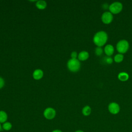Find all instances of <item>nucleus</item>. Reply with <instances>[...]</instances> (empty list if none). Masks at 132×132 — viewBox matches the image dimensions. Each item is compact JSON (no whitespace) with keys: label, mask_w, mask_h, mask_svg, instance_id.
Masks as SVG:
<instances>
[{"label":"nucleus","mask_w":132,"mask_h":132,"mask_svg":"<svg viewBox=\"0 0 132 132\" xmlns=\"http://www.w3.org/2000/svg\"><path fill=\"white\" fill-rule=\"evenodd\" d=\"M12 124L9 122H6L2 125V128L3 130L6 131H9L12 128Z\"/></svg>","instance_id":"obj_15"},{"label":"nucleus","mask_w":132,"mask_h":132,"mask_svg":"<svg viewBox=\"0 0 132 132\" xmlns=\"http://www.w3.org/2000/svg\"><path fill=\"white\" fill-rule=\"evenodd\" d=\"M43 72L40 69H37L33 73V77L37 80L41 79L43 77Z\"/></svg>","instance_id":"obj_9"},{"label":"nucleus","mask_w":132,"mask_h":132,"mask_svg":"<svg viewBox=\"0 0 132 132\" xmlns=\"http://www.w3.org/2000/svg\"><path fill=\"white\" fill-rule=\"evenodd\" d=\"M118 77L119 80L122 81H124L128 80L129 78V75L126 72H121L119 74Z\"/></svg>","instance_id":"obj_12"},{"label":"nucleus","mask_w":132,"mask_h":132,"mask_svg":"<svg viewBox=\"0 0 132 132\" xmlns=\"http://www.w3.org/2000/svg\"><path fill=\"white\" fill-rule=\"evenodd\" d=\"M107 39V33L104 31H100L94 35L93 41L96 45L98 47H101L106 43Z\"/></svg>","instance_id":"obj_1"},{"label":"nucleus","mask_w":132,"mask_h":132,"mask_svg":"<svg viewBox=\"0 0 132 132\" xmlns=\"http://www.w3.org/2000/svg\"><path fill=\"white\" fill-rule=\"evenodd\" d=\"M77 56V54L76 52H73L71 55V56L72 59H76Z\"/></svg>","instance_id":"obj_19"},{"label":"nucleus","mask_w":132,"mask_h":132,"mask_svg":"<svg viewBox=\"0 0 132 132\" xmlns=\"http://www.w3.org/2000/svg\"><path fill=\"white\" fill-rule=\"evenodd\" d=\"M68 69L72 72H75L78 71L80 68V63L77 59H70L67 63Z\"/></svg>","instance_id":"obj_3"},{"label":"nucleus","mask_w":132,"mask_h":132,"mask_svg":"<svg viewBox=\"0 0 132 132\" xmlns=\"http://www.w3.org/2000/svg\"><path fill=\"white\" fill-rule=\"evenodd\" d=\"M89 53L86 51H82L78 54V59L81 61H84L87 60L89 58Z\"/></svg>","instance_id":"obj_10"},{"label":"nucleus","mask_w":132,"mask_h":132,"mask_svg":"<svg viewBox=\"0 0 132 132\" xmlns=\"http://www.w3.org/2000/svg\"><path fill=\"white\" fill-rule=\"evenodd\" d=\"M8 118L7 114L4 111H0V123H4L7 122Z\"/></svg>","instance_id":"obj_11"},{"label":"nucleus","mask_w":132,"mask_h":132,"mask_svg":"<svg viewBox=\"0 0 132 132\" xmlns=\"http://www.w3.org/2000/svg\"><path fill=\"white\" fill-rule=\"evenodd\" d=\"M75 132H84V131H82V130H77L75 131Z\"/></svg>","instance_id":"obj_23"},{"label":"nucleus","mask_w":132,"mask_h":132,"mask_svg":"<svg viewBox=\"0 0 132 132\" xmlns=\"http://www.w3.org/2000/svg\"><path fill=\"white\" fill-rule=\"evenodd\" d=\"M91 112V109L90 106H86L82 109V113L85 116H88L90 114Z\"/></svg>","instance_id":"obj_14"},{"label":"nucleus","mask_w":132,"mask_h":132,"mask_svg":"<svg viewBox=\"0 0 132 132\" xmlns=\"http://www.w3.org/2000/svg\"><path fill=\"white\" fill-rule=\"evenodd\" d=\"M123 59H124V56L123 54H118L116 55L114 57V60L115 61V62L117 63H120L122 62Z\"/></svg>","instance_id":"obj_16"},{"label":"nucleus","mask_w":132,"mask_h":132,"mask_svg":"<svg viewBox=\"0 0 132 132\" xmlns=\"http://www.w3.org/2000/svg\"><path fill=\"white\" fill-rule=\"evenodd\" d=\"M44 117L47 120H52L54 119L56 116V111L54 109L48 107L45 109L43 112Z\"/></svg>","instance_id":"obj_5"},{"label":"nucleus","mask_w":132,"mask_h":132,"mask_svg":"<svg viewBox=\"0 0 132 132\" xmlns=\"http://www.w3.org/2000/svg\"><path fill=\"white\" fill-rule=\"evenodd\" d=\"M101 19L102 22L106 24L110 23L113 20L112 14L109 11H106L103 13L102 15Z\"/></svg>","instance_id":"obj_6"},{"label":"nucleus","mask_w":132,"mask_h":132,"mask_svg":"<svg viewBox=\"0 0 132 132\" xmlns=\"http://www.w3.org/2000/svg\"><path fill=\"white\" fill-rule=\"evenodd\" d=\"M103 49L101 47H98L97 46L95 48V54L97 56H101L103 54Z\"/></svg>","instance_id":"obj_17"},{"label":"nucleus","mask_w":132,"mask_h":132,"mask_svg":"<svg viewBox=\"0 0 132 132\" xmlns=\"http://www.w3.org/2000/svg\"><path fill=\"white\" fill-rule=\"evenodd\" d=\"M3 128H2V125H1V124L0 123V131H1L2 130Z\"/></svg>","instance_id":"obj_22"},{"label":"nucleus","mask_w":132,"mask_h":132,"mask_svg":"<svg viewBox=\"0 0 132 132\" xmlns=\"http://www.w3.org/2000/svg\"><path fill=\"white\" fill-rule=\"evenodd\" d=\"M36 5L39 9H44L46 7V3L44 1H38L37 2Z\"/></svg>","instance_id":"obj_13"},{"label":"nucleus","mask_w":132,"mask_h":132,"mask_svg":"<svg viewBox=\"0 0 132 132\" xmlns=\"http://www.w3.org/2000/svg\"><path fill=\"white\" fill-rule=\"evenodd\" d=\"M116 47L120 54H124L129 48V43L126 40H121L117 43Z\"/></svg>","instance_id":"obj_2"},{"label":"nucleus","mask_w":132,"mask_h":132,"mask_svg":"<svg viewBox=\"0 0 132 132\" xmlns=\"http://www.w3.org/2000/svg\"><path fill=\"white\" fill-rule=\"evenodd\" d=\"M122 8L123 5L122 3L119 2H114L109 6V9L112 14H118L120 13L122 11Z\"/></svg>","instance_id":"obj_4"},{"label":"nucleus","mask_w":132,"mask_h":132,"mask_svg":"<svg viewBox=\"0 0 132 132\" xmlns=\"http://www.w3.org/2000/svg\"><path fill=\"white\" fill-rule=\"evenodd\" d=\"M52 132H62V131L60 129H55L53 130Z\"/></svg>","instance_id":"obj_21"},{"label":"nucleus","mask_w":132,"mask_h":132,"mask_svg":"<svg viewBox=\"0 0 132 132\" xmlns=\"http://www.w3.org/2000/svg\"><path fill=\"white\" fill-rule=\"evenodd\" d=\"M4 85V79L0 77V89L2 88Z\"/></svg>","instance_id":"obj_20"},{"label":"nucleus","mask_w":132,"mask_h":132,"mask_svg":"<svg viewBox=\"0 0 132 132\" xmlns=\"http://www.w3.org/2000/svg\"><path fill=\"white\" fill-rule=\"evenodd\" d=\"M120 106L119 104L115 102L110 103L108 105V110L109 112L113 114H116L119 113L120 111Z\"/></svg>","instance_id":"obj_7"},{"label":"nucleus","mask_w":132,"mask_h":132,"mask_svg":"<svg viewBox=\"0 0 132 132\" xmlns=\"http://www.w3.org/2000/svg\"><path fill=\"white\" fill-rule=\"evenodd\" d=\"M104 61L107 63V64H111L113 62V59H112V58H111L110 57L108 56V57H106L104 58Z\"/></svg>","instance_id":"obj_18"},{"label":"nucleus","mask_w":132,"mask_h":132,"mask_svg":"<svg viewBox=\"0 0 132 132\" xmlns=\"http://www.w3.org/2000/svg\"><path fill=\"white\" fill-rule=\"evenodd\" d=\"M104 52L108 56H111L114 53V47L111 44H107L104 47Z\"/></svg>","instance_id":"obj_8"}]
</instances>
